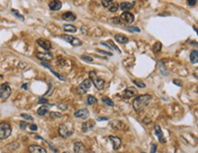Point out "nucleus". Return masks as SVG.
<instances>
[{
    "instance_id": "obj_33",
    "label": "nucleus",
    "mask_w": 198,
    "mask_h": 153,
    "mask_svg": "<svg viewBox=\"0 0 198 153\" xmlns=\"http://www.w3.org/2000/svg\"><path fill=\"white\" fill-rule=\"evenodd\" d=\"M50 71L52 73H53L54 74V75H56L57 77H58L59 78V80H62V81H65V78L62 76V75H60V74L59 73H56L55 71H54V70L53 69H52V68H50Z\"/></svg>"
},
{
    "instance_id": "obj_42",
    "label": "nucleus",
    "mask_w": 198,
    "mask_h": 153,
    "mask_svg": "<svg viewBox=\"0 0 198 153\" xmlns=\"http://www.w3.org/2000/svg\"><path fill=\"white\" fill-rule=\"evenodd\" d=\"M196 3H197V0H187V4L189 6H195L196 5Z\"/></svg>"
},
{
    "instance_id": "obj_36",
    "label": "nucleus",
    "mask_w": 198,
    "mask_h": 153,
    "mask_svg": "<svg viewBox=\"0 0 198 153\" xmlns=\"http://www.w3.org/2000/svg\"><path fill=\"white\" fill-rule=\"evenodd\" d=\"M133 84H135V85H137L138 87H140V88H145V87H146V85H145L143 82H139V81H137V80H134L133 81Z\"/></svg>"
},
{
    "instance_id": "obj_28",
    "label": "nucleus",
    "mask_w": 198,
    "mask_h": 153,
    "mask_svg": "<svg viewBox=\"0 0 198 153\" xmlns=\"http://www.w3.org/2000/svg\"><path fill=\"white\" fill-rule=\"evenodd\" d=\"M11 13L13 15H14L15 17H16L17 19H19L20 20H22V21H24L25 20V17H24V16L23 15H21L20 13L17 11L16 9H14V8H12L11 9Z\"/></svg>"
},
{
    "instance_id": "obj_25",
    "label": "nucleus",
    "mask_w": 198,
    "mask_h": 153,
    "mask_svg": "<svg viewBox=\"0 0 198 153\" xmlns=\"http://www.w3.org/2000/svg\"><path fill=\"white\" fill-rule=\"evenodd\" d=\"M190 60L192 63H198V52L196 50L193 51L190 54Z\"/></svg>"
},
{
    "instance_id": "obj_4",
    "label": "nucleus",
    "mask_w": 198,
    "mask_h": 153,
    "mask_svg": "<svg viewBox=\"0 0 198 153\" xmlns=\"http://www.w3.org/2000/svg\"><path fill=\"white\" fill-rule=\"evenodd\" d=\"M11 133H12V128L9 124L6 123V122L0 123V139L1 140H4V139L9 138Z\"/></svg>"
},
{
    "instance_id": "obj_47",
    "label": "nucleus",
    "mask_w": 198,
    "mask_h": 153,
    "mask_svg": "<svg viewBox=\"0 0 198 153\" xmlns=\"http://www.w3.org/2000/svg\"><path fill=\"white\" fill-rule=\"evenodd\" d=\"M21 88H22V89H25V90H27V89H28V84H24L23 85L21 86Z\"/></svg>"
},
{
    "instance_id": "obj_30",
    "label": "nucleus",
    "mask_w": 198,
    "mask_h": 153,
    "mask_svg": "<svg viewBox=\"0 0 198 153\" xmlns=\"http://www.w3.org/2000/svg\"><path fill=\"white\" fill-rule=\"evenodd\" d=\"M102 102H103L104 104H108L109 106H112V107H113V106H114V103H113V101H112V99H110L109 97H103V98H102Z\"/></svg>"
},
{
    "instance_id": "obj_46",
    "label": "nucleus",
    "mask_w": 198,
    "mask_h": 153,
    "mask_svg": "<svg viewBox=\"0 0 198 153\" xmlns=\"http://www.w3.org/2000/svg\"><path fill=\"white\" fill-rule=\"evenodd\" d=\"M155 151H156V145L152 144V151H151V153H155Z\"/></svg>"
},
{
    "instance_id": "obj_6",
    "label": "nucleus",
    "mask_w": 198,
    "mask_h": 153,
    "mask_svg": "<svg viewBox=\"0 0 198 153\" xmlns=\"http://www.w3.org/2000/svg\"><path fill=\"white\" fill-rule=\"evenodd\" d=\"M60 38L62 39V40H64L65 41L69 42V44H71L72 46H75V47H78V46H81L82 44V42L79 40V39L73 37V36H70V35H61Z\"/></svg>"
},
{
    "instance_id": "obj_48",
    "label": "nucleus",
    "mask_w": 198,
    "mask_h": 153,
    "mask_svg": "<svg viewBox=\"0 0 198 153\" xmlns=\"http://www.w3.org/2000/svg\"><path fill=\"white\" fill-rule=\"evenodd\" d=\"M109 118L108 117H98V120L99 121H102V120H108Z\"/></svg>"
},
{
    "instance_id": "obj_9",
    "label": "nucleus",
    "mask_w": 198,
    "mask_h": 153,
    "mask_svg": "<svg viewBox=\"0 0 198 153\" xmlns=\"http://www.w3.org/2000/svg\"><path fill=\"white\" fill-rule=\"evenodd\" d=\"M37 58L41 60L42 62H50L53 59V54L50 53V52H38Z\"/></svg>"
},
{
    "instance_id": "obj_13",
    "label": "nucleus",
    "mask_w": 198,
    "mask_h": 153,
    "mask_svg": "<svg viewBox=\"0 0 198 153\" xmlns=\"http://www.w3.org/2000/svg\"><path fill=\"white\" fill-rule=\"evenodd\" d=\"M154 130H155V134L156 136L158 138V139H159V141L162 144H165L166 143V139L164 138V133H162V131L160 128V126H154Z\"/></svg>"
},
{
    "instance_id": "obj_26",
    "label": "nucleus",
    "mask_w": 198,
    "mask_h": 153,
    "mask_svg": "<svg viewBox=\"0 0 198 153\" xmlns=\"http://www.w3.org/2000/svg\"><path fill=\"white\" fill-rule=\"evenodd\" d=\"M108 8H109V11L112 12V13L117 12L118 9H119V4L117 2H113V3H112L111 5L108 7Z\"/></svg>"
},
{
    "instance_id": "obj_37",
    "label": "nucleus",
    "mask_w": 198,
    "mask_h": 153,
    "mask_svg": "<svg viewBox=\"0 0 198 153\" xmlns=\"http://www.w3.org/2000/svg\"><path fill=\"white\" fill-rule=\"evenodd\" d=\"M127 29H128V31L130 32H140L141 31V29L137 27H128Z\"/></svg>"
},
{
    "instance_id": "obj_18",
    "label": "nucleus",
    "mask_w": 198,
    "mask_h": 153,
    "mask_svg": "<svg viewBox=\"0 0 198 153\" xmlns=\"http://www.w3.org/2000/svg\"><path fill=\"white\" fill-rule=\"evenodd\" d=\"M62 19L66 21H74V20H76V16L74 15L72 12L68 11L62 15Z\"/></svg>"
},
{
    "instance_id": "obj_19",
    "label": "nucleus",
    "mask_w": 198,
    "mask_h": 153,
    "mask_svg": "<svg viewBox=\"0 0 198 153\" xmlns=\"http://www.w3.org/2000/svg\"><path fill=\"white\" fill-rule=\"evenodd\" d=\"M112 128H114L116 130H123L121 128H123L124 129H127L126 128V126L122 123V122L121 121H119V120H115V121H113L112 123Z\"/></svg>"
},
{
    "instance_id": "obj_14",
    "label": "nucleus",
    "mask_w": 198,
    "mask_h": 153,
    "mask_svg": "<svg viewBox=\"0 0 198 153\" xmlns=\"http://www.w3.org/2000/svg\"><path fill=\"white\" fill-rule=\"evenodd\" d=\"M48 7H50L51 10L58 11L62 7V3H61L59 0H52V1L48 4Z\"/></svg>"
},
{
    "instance_id": "obj_5",
    "label": "nucleus",
    "mask_w": 198,
    "mask_h": 153,
    "mask_svg": "<svg viewBox=\"0 0 198 153\" xmlns=\"http://www.w3.org/2000/svg\"><path fill=\"white\" fill-rule=\"evenodd\" d=\"M11 93H12L11 87L7 82H5V84L0 85V98L1 99L7 100L11 95Z\"/></svg>"
},
{
    "instance_id": "obj_44",
    "label": "nucleus",
    "mask_w": 198,
    "mask_h": 153,
    "mask_svg": "<svg viewBox=\"0 0 198 153\" xmlns=\"http://www.w3.org/2000/svg\"><path fill=\"white\" fill-rule=\"evenodd\" d=\"M29 128H30V129H31V130L36 131V130L38 129V126H37V125H35V124H31V125L29 126Z\"/></svg>"
},
{
    "instance_id": "obj_43",
    "label": "nucleus",
    "mask_w": 198,
    "mask_h": 153,
    "mask_svg": "<svg viewBox=\"0 0 198 153\" xmlns=\"http://www.w3.org/2000/svg\"><path fill=\"white\" fill-rule=\"evenodd\" d=\"M38 104H48V99L40 98L38 100Z\"/></svg>"
},
{
    "instance_id": "obj_3",
    "label": "nucleus",
    "mask_w": 198,
    "mask_h": 153,
    "mask_svg": "<svg viewBox=\"0 0 198 153\" xmlns=\"http://www.w3.org/2000/svg\"><path fill=\"white\" fill-rule=\"evenodd\" d=\"M89 75H90V82L94 84V86L96 87L97 89H98V90H102L104 88L105 82H104V80L102 79V78L98 77L96 72L91 71L89 73Z\"/></svg>"
},
{
    "instance_id": "obj_31",
    "label": "nucleus",
    "mask_w": 198,
    "mask_h": 153,
    "mask_svg": "<svg viewBox=\"0 0 198 153\" xmlns=\"http://www.w3.org/2000/svg\"><path fill=\"white\" fill-rule=\"evenodd\" d=\"M50 116L51 118H53V119H57V118H60L61 116H62V115L58 112H50Z\"/></svg>"
},
{
    "instance_id": "obj_29",
    "label": "nucleus",
    "mask_w": 198,
    "mask_h": 153,
    "mask_svg": "<svg viewBox=\"0 0 198 153\" xmlns=\"http://www.w3.org/2000/svg\"><path fill=\"white\" fill-rule=\"evenodd\" d=\"M87 102L89 104H95L98 102V100H97V98L93 96V95H89V96L87 97Z\"/></svg>"
},
{
    "instance_id": "obj_16",
    "label": "nucleus",
    "mask_w": 198,
    "mask_h": 153,
    "mask_svg": "<svg viewBox=\"0 0 198 153\" xmlns=\"http://www.w3.org/2000/svg\"><path fill=\"white\" fill-rule=\"evenodd\" d=\"M73 150H74V153H85L86 148L81 142H75L73 146Z\"/></svg>"
},
{
    "instance_id": "obj_8",
    "label": "nucleus",
    "mask_w": 198,
    "mask_h": 153,
    "mask_svg": "<svg viewBox=\"0 0 198 153\" xmlns=\"http://www.w3.org/2000/svg\"><path fill=\"white\" fill-rule=\"evenodd\" d=\"M37 43L42 48V49H44L47 51H50L51 48H52L50 41H48V40H45V39H38V40L37 41Z\"/></svg>"
},
{
    "instance_id": "obj_23",
    "label": "nucleus",
    "mask_w": 198,
    "mask_h": 153,
    "mask_svg": "<svg viewBox=\"0 0 198 153\" xmlns=\"http://www.w3.org/2000/svg\"><path fill=\"white\" fill-rule=\"evenodd\" d=\"M63 29L66 32H69V33H74L77 31V28L75 26L70 25V24H65L63 26Z\"/></svg>"
},
{
    "instance_id": "obj_10",
    "label": "nucleus",
    "mask_w": 198,
    "mask_h": 153,
    "mask_svg": "<svg viewBox=\"0 0 198 153\" xmlns=\"http://www.w3.org/2000/svg\"><path fill=\"white\" fill-rule=\"evenodd\" d=\"M120 19H122L127 24H131L134 21V16L130 12H123L122 14L121 15Z\"/></svg>"
},
{
    "instance_id": "obj_32",
    "label": "nucleus",
    "mask_w": 198,
    "mask_h": 153,
    "mask_svg": "<svg viewBox=\"0 0 198 153\" xmlns=\"http://www.w3.org/2000/svg\"><path fill=\"white\" fill-rule=\"evenodd\" d=\"M107 43H108V44H109L110 46H111V47L112 48V49H114V50H116V51H117L119 52V53H121V51H120V50H119V48H118V47H117V46H116L115 44H114V43H113V42H112V40H109Z\"/></svg>"
},
{
    "instance_id": "obj_7",
    "label": "nucleus",
    "mask_w": 198,
    "mask_h": 153,
    "mask_svg": "<svg viewBox=\"0 0 198 153\" xmlns=\"http://www.w3.org/2000/svg\"><path fill=\"white\" fill-rule=\"evenodd\" d=\"M90 86H91L90 80H89V79L84 80L80 85H79V87H78V93L80 94H85L87 92H88V90L90 88Z\"/></svg>"
},
{
    "instance_id": "obj_41",
    "label": "nucleus",
    "mask_w": 198,
    "mask_h": 153,
    "mask_svg": "<svg viewBox=\"0 0 198 153\" xmlns=\"http://www.w3.org/2000/svg\"><path fill=\"white\" fill-rule=\"evenodd\" d=\"M19 126L21 129H26V128L28 126V123L26 121H21L19 123Z\"/></svg>"
},
{
    "instance_id": "obj_39",
    "label": "nucleus",
    "mask_w": 198,
    "mask_h": 153,
    "mask_svg": "<svg viewBox=\"0 0 198 153\" xmlns=\"http://www.w3.org/2000/svg\"><path fill=\"white\" fill-rule=\"evenodd\" d=\"M81 59L86 61V62H89V63H92V62H93V59H92L91 57L88 56V55H82L81 56Z\"/></svg>"
},
{
    "instance_id": "obj_2",
    "label": "nucleus",
    "mask_w": 198,
    "mask_h": 153,
    "mask_svg": "<svg viewBox=\"0 0 198 153\" xmlns=\"http://www.w3.org/2000/svg\"><path fill=\"white\" fill-rule=\"evenodd\" d=\"M74 133V128L71 126V124H62L59 126V134L60 137H62L64 138H69L70 136H72Z\"/></svg>"
},
{
    "instance_id": "obj_22",
    "label": "nucleus",
    "mask_w": 198,
    "mask_h": 153,
    "mask_svg": "<svg viewBox=\"0 0 198 153\" xmlns=\"http://www.w3.org/2000/svg\"><path fill=\"white\" fill-rule=\"evenodd\" d=\"M115 41H118L119 43H122V44H124V43H127L129 41V39L122 34H116L115 35Z\"/></svg>"
},
{
    "instance_id": "obj_49",
    "label": "nucleus",
    "mask_w": 198,
    "mask_h": 153,
    "mask_svg": "<svg viewBox=\"0 0 198 153\" xmlns=\"http://www.w3.org/2000/svg\"><path fill=\"white\" fill-rule=\"evenodd\" d=\"M144 120H145V121H144L145 124H148V123H150V122H151V119H148V118H145Z\"/></svg>"
},
{
    "instance_id": "obj_27",
    "label": "nucleus",
    "mask_w": 198,
    "mask_h": 153,
    "mask_svg": "<svg viewBox=\"0 0 198 153\" xmlns=\"http://www.w3.org/2000/svg\"><path fill=\"white\" fill-rule=\"evenodd\" d=\"M152 50H153V52H154V53H159L162 50V43L159 41L155 42L154 45L152 46Z\"/></svg>"
},
{
    "instance_id": "obj_38",
    "label": "nucleus",
    "mask_w": 198,
    "mask_h": 153,
    "mask_svg": "<svg viewBox=\"0 0 198 153\" xmlns=\"http://www.w3.org/2000/svg\"><path fill=\"white\" fill-rule=\"evenodd\" d=\"M21 116L23 117L24 119L26 120H29V121H33V117L28 115V114H21Z\"/></svg>"
},
{
    "instance_id": "obj_45",
    "label": "nucleus",
    "mask_w": 198,
    "mask_h": 153,
    "mask_svg": "<svg viewBox=\"0 0 198 153\" xmlns=\"http://www.w3.org/2000/svg\"><path fill=\"white\" fill-rule=\"evenodd\" d=\"M100 53H102V54H106L108 56H112V53H111V52H108V51H99Z\"/></svg>"
},
{
    "instance_id": "obj_1",
    "label": "nucleus",
    "mask_w": 198,
    "mask_h": 153,
    "mask_svg": "<svg viewBox=\"0 0 198 153\" xmlns=\"http://www.w3.org/2000/svg\"><path fill=\"white\" fill-rule=\"evenodd\" d=\"M152 96L150 94H142L137 96L133 101V108L135 111L141 112L147 106V104L151 102Z\"/></svg>"
},
{
    "instance_id": "obj_15",
    "label": "nucleus",
    "mask_w": 198,
    "mask_h": 153,
    "mask_svg": "<svg viewBox=\"0 0 198 153\" xmlns=\"http://www.w3.org/2000/svg\"><path fill=\"white\" fill-rule=\"evenodd\" d=\"M110 140L112 141V146L114 150H118L119 148L121 146V139L119 137H115V136H110L109 137Z\"/></svg>"
},
{
    "instance_id": "obj_20",
    "label": "nucleus",
    "mask_w": 198,
    "mask_h": 153,
    "mask_svg": "<svg viewBox=\"0 0 198 153\" xmlns=\"http://www.w3.org/2000/svg\"><path fill=\"white\" fill-rule=\"evenodd\" d=\"M135 95H136V91H134L133 89H131V88H129V89L125 90L124 94H123V98H124V99H130L131 97L135 96Z\"/></svg>"
},
{
    "instance_id": "obj_21",
    "label": "nucleus",
    "mask_w": 198,
    "mask_h": 153,
    "mask_svg": "<svg viewBox=\"0 0 198 153\" xmlns=\"http://www.w3.org/2000/svg\"><path fill=\"white\" fill-rule=\"evenodd\" d=\"M135 3H130V2H122L121 4V9L122 11H128L130 9H131V8L133 7Z\"/></svg>"
},
{
    "instance_id": "obj_35",
    "label": "nucleus",
    "mask_w": 198,
    "mask_h": 153,
    "mask_svg": "<svg viewBox=\"0 0 198 153\" xmlns=\"http://www.w3.org/2000/svg\"><path fill=\"white\" fill-rule=\"evenodd\" d=\"M113 2H114V0H102V6L104 7H108Z\"/></svg>"
},
{
    "instance_id": "obj_40",
    "label": "nucleus",
    "mask_w": 198,
    "mask_h": 153,
    "mask_svg": "<svg viewBox=\"0 0 198 153\" xmlns=\"http://www.w3.org/2000/svg\"><path fill=\"white\" fill-rule=\"evenodd\" d=\"M58 108L60 109V110L65 111V110H67L68 106H67V104H58Z\"/></svg>"
},
{
    "instance_id": "obj_24",
    "label": "nucleus",
    "mask_w": 198,
    "mask_h": 153,
    "mask_svg": "<svg viewBox=\"0 0 198 153\" xmlns=\"http://www.w3.org/2000/svg\"><path fill=\"white\" fill-rule=\"evenodd\" d=\"M48 108H50V106H46V104H43L42 106H40L38 109V112H37L38 115L40 116H45L46 114H48Z\"/></svg>"
},
{
    "instance_id": "obj_34",
    "label": "nucleus",
    "mask_w": 198,
    "mask_h": 153,
    "mask_svg": "<svg viewBox=\"0 0 198 153\" xmlns=\"http://www.w3.org/2000/svg\"><path fill=\"white\" fill-rule=\"evenodd\" d=\"M111 21H112V23H114V24H121V19H120V17H112Z\"/></svg>"
},
{
    "instance_id": "obj_12",
    "label": "nucleus",
    "mask_w": 198,
    "mask_h": 153,
    "mask_svg": "<svg viewBox=\"0 0 198 153\" xmlns=\"http://www.w3.org/2000/svg\"><path fill=\"white\" fill-rule=\"evenodd\" d=\"M29 153H47V150L45 148L38 145H31L28 147Z\"/></svg>"
},
{
    "instance_id": "obj_17",
    "label": "nucleus",
    "mask_w": 198,
    "mask_h": 153,
    "mask_svg": "<svg viewBox=\"0 0 198 153\" xmlns=\"http://www.w3.org/2000/svg\"><path fill=\"white\" fill-rule=\"evenodd\" d=\"M90 115V112L88 109H81V110H78L75 113V116L78 118H81V119H86Z\"/></svg>"
},
{
    "instance_id": "obj_11",
    "label": "nucleus",
    "mask_w": 198,
    "mask_h": 153,
    "mask_svg": "<svg viewBox=\"0 0 198 153\" xmlns=\"http://www.w3.org/2000/svg\"><path fill=\"white\" fill-rule=\"evenodd\" d=\"M95 126V121L94 120H88L85 121L84 123L82 124V132L83 133H87L89 132L90 130H91Z\"/></svg>"
}]
</instances>
